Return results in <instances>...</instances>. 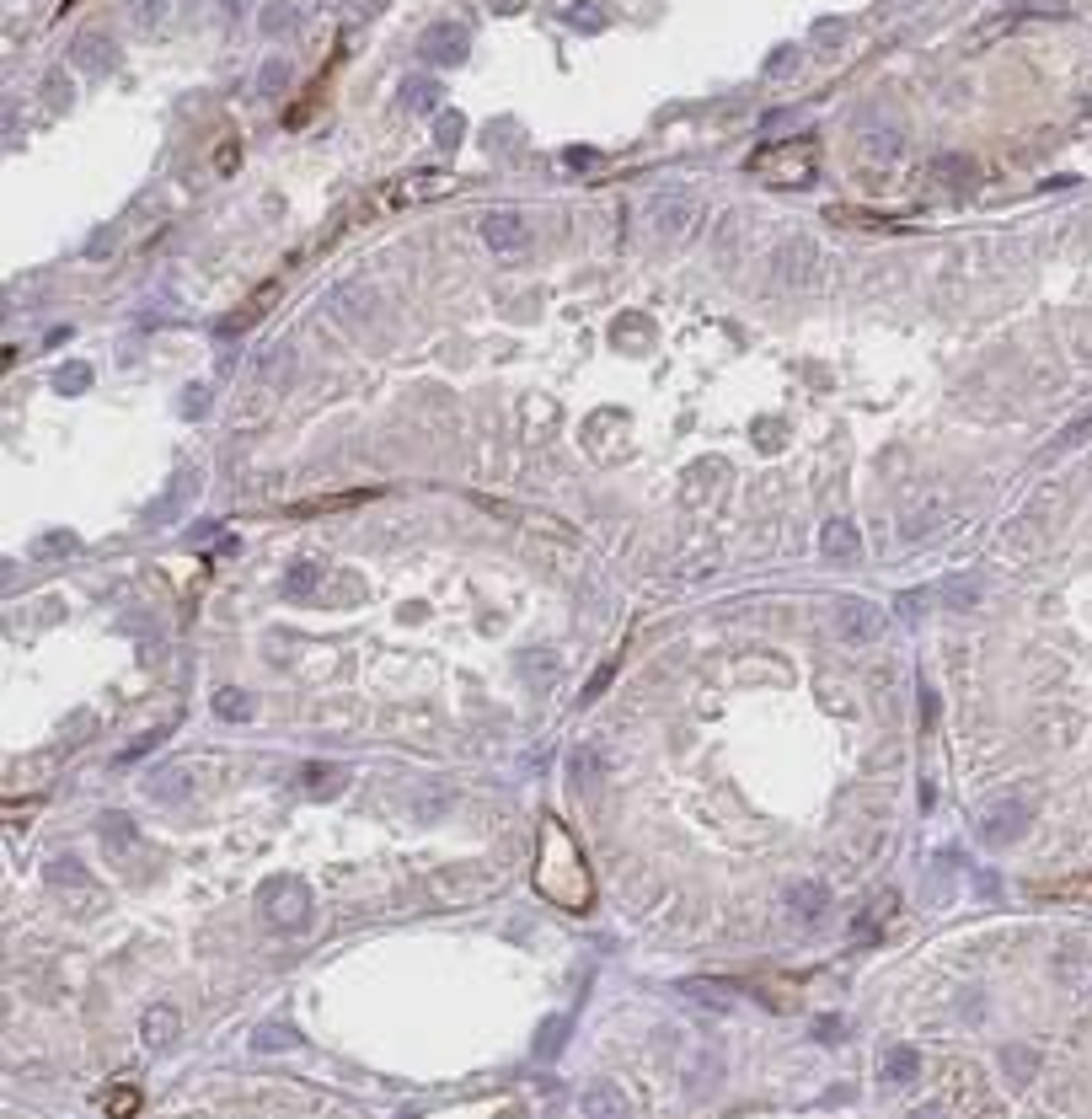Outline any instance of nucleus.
I'll list each match as a JSON object with an SVG mask.
<instances>
[{
    "label": "nucleus",
    "instance_id": "2eb2a0df",
    "mask_svg": "<svg viewBox=\"0 0 1092 1119\" xmlns=\"http://www.w3.org/2000/svg\"><path fill=\"white\" fill-rule=\"evenodd\" d=\"M279 590H285V600H311L316 590H322V563H295Z\"/></svg>",
    "mask_w": 1092,
    "mask_h": 1119
},
{
    "label": "nucleus",
    "instance_id": "412c9836",
    "mask_svg": "<svg viewBox=\"0 0 1092 1119\" xmlns=\"http://www.w3.org/2000/svg\"><path fill=\"white\" fill-rule=\"evenodd\" d=\"M1002 1066H1012V1071H1018V1076H1012V1083H1033V1071H1039V1055L1012 1045V1050L1002 1055Z\"/></svg>",
    "mask_w": 1092,
    "mask_h": 1119
},
{
    "label": "nucleus",
    "instance_id": "6e6552de",
    "mask_svg": "<svg viewBox=\"0 0 1092 1119\" xmlns=\"http://www.w3.org/2000/svg\"><path fill=\"white\" fill-rule=\"evenodd\" d=\"M450 188H456V177H445V172H412V177L386 188V204H423V199L450 194Z\"/></svg>",
    "mask_w": 1092,
    "mask_h": 1119
},
{
    "label": "nucleus",
    "instance_id": "f704fd0d",
    "mask_svg": "<svg viewBox=\"0 0 1092 1119\" xmlns=\"http://www.w3.org/2000/svg\"><path fill=\"white\" fill-rule=\"evenodd\" d=\"M1087 6H1092V0H1087Z\"/></svg>",
    "mask_w": 1092,
    "mask_h": 1119
},
{
    "label": "nucleus",
    "instance_id": "c756f323",
    "mask_svg": "<svg viewBox=\"0 0 1092 1119\" xmlns=\"http://www.w3.org/2000/svg\"><path fill=\"white\" fill-rule=\"evenodd\" d=\"M814 1034L825 1039V1045H831V1039H841V1018H820V1023H814Z\"/></svg>",
    "mask_w": 1092,
    "mask_h": 1119
},
{
    "label": "nucleus",
    "instance_id": "7c9ffc66",
    "mask_svg": "<svg viewBox=\"0 0 1092 1119\" xmlns=\"http://www.w3.org/2000/svg\"><path fill=\"white\" fill-rule=\"evenodd\" d=\"M236 161H241V150H236V145H225V150H220V156H215V166H220V172H231V166H236Z\"/></svg>",
    "mask_w": 1092,
    "mask_h": 1119
},
{
    "label": "nucleus",
    "instance_id": "1a4fd4ad",
    "mask_svg": "<svg viewBox=\"0 0 1092 1119\" xmlns=\"http://www.w3.org/2000/svg\"><path fill=\"white\" fill-rule=\"evenodd\" d=\"M820 552L831 557V563H857V557H862V536H857V525H852V520H825V530H820Z\"/></svg>",
    "mask_w": 1092,
    "mask_h": 1119
},
{
    "label": "nucleus",
    "instance_id": "20e7f679",
    "mask_svg": "<svg viewBox=\"0 0 1092 1119\" xmlns=\"http://www.w3.org/2000/svg\"><path fill=\"white\" fill-rule=\"evenodd\" d=\"M306 905H311V895H306L300 879H279V884L262 889V910H268L279 926H306V916H311Z\"/></svg>",
    "mask_w": 1092,
    "mask_h": 1119
},
{
    "label": "nucleus",
    "instance_id": "dca6fc26",
    "mask_svg": "<svg viewBox=\"0 0 1092 1119\" xmlns=\"http://www.w3.org/2000/svg\"><path fill=\"white\" fill-rule=\"evenodd\" d=\"M300 1045V1034L290 1029V1023H268V1029H257L252 1034V1050L257 1055H268V1050H295Z\"/></svg>",
    "mask_w": 1092,
    "mask_h": 1119
},
{
    "label": "nucleus",
    "instance_id": "c85d7f7f",
    "mask_svg": "<svg viewBox=\"0 0 1092 1119\" xmlns=\"http://www.w3.org/2000/svg\"><path fill=\"white\" fill-rule=\"evenodd\" d=\"M290 22H295V11H285V6H279V11H262V32H285Z\"/></svg>",
    "mask_w": 1092,
    "mask_h": 1119
},
{
    "label": "nucleus",
    "instance_id": "f03ea898",
    "mask_svg": "<svg viewBox=\"0 0 1092 1119\" xmlns=\"http://www.w3.org/2000/svg\"><path fill=\"white\" fill-rule=\"evenodd\" d=\"M820 172V140L814 135H793V140H771L766 150L750 156V177H761L771 188H803Z\"/></svg>",
    "mask_w": 1092,
    "mask_h": 1119
},
{
    "label": "nucleus",
    "instance_id": "9b49d317",
    "mask_svg": "<svg viewBox=\"0 0 1092 1119\" xmlns=\"http://www.w3.org/2000/svg\"><path fill=\"white\" fill-rule=\"evenodd\" d=\"M177 1029H182V1018L172 1008H150L145 1023H140V1039H145V1045H156V1050H166L177 1039Z\"/></svg>",
    "mask_w": 1092,
    "mask_h": 1119
},
{
    "label": "nucleus",
    "instance_id": "72a5a7b5",
    "mask_svg": "<svg viewBox=\"0 0 1092 1119\" xmlns=\"http://www.w3.org/2000/svg\"><path fill=\"white\" fill-rule=\"evenodd\" d=\"M70 6H81V0H65V11H70Z\"/></svg>",
    "mask_w": 1092,
    "mask_h": 1119
},
{
    "label": "nucleus",
    "instance_id": "0eeeda50",
    "mask_svg": "<svg viewBox=\"0 0 1092 1119\" xmlns=\"http://www.w3.org/2000/svg\"><path fill=\"white\" fill-rule=\"evenodd\" d=\"M691 215H696V204L681 199V194H670V199H653V204H648L653 236H665V241H681V236L691 231Z\"/></svg>",
    "mask_w": 1092,
    "mask_h": 1119
},
{
    "label": "nucleus",
    "instance_id": "bb28decb",
    "mask_svg": "<svg viewBox=\"0 0 1092 1119\" xmlns=\"http://www.w3.org/2000/svg\"><path fill=\"white\" fill-rule=\"evenodd\" d=\"M937 172H943V182H948V188H964V182H969V161L943 156V161H937Z\"/></svg>",
    "mask_w": 1092,
    "mask_h": 1119
},
{
    "label": "nucleus",
    "instance_id": "a211bd4d",
    "mask_svg": "<svg viewBox=\"0 0 1092 1119\" xmlns=\"http://www.w3.org/2000/svg\"><path fill=\"white\" fill-rule=\"evenodd\" d=\"M274 295H279V284H262V290H257V295L247 300V311H236L231 321H225V332H241V327H252V321H257L262 311H268V300H274Z\"/></svg>",
    "mask_w": 1092,
    "mask_h": 1119
},
{
    "label": "nucleus",
    "instance_id": "6ab92c4d",
    "mask_svg": "<svg viewBox=\"0 0 1092 1119\" xmlns=\"http://www.w3.org/2000/svg\"><path fill=\"white\" fill-rule=\"evenodd\" d=\"M435 102H440V86H435V81H407V86H402V107L428 113Z\"/></svg>",
    "mask_w": 1092,
    "mask_h": 1119
},
{
    "label": "nucleus",
    "instance_id": "473e14b6",
    "mask_svg": "<svg viewBox=\"0 0 1092 1119\" xmlns=\"http://www.w3.org/2000/svg\"><path fill=\"white\" fill-rule=\"evenodd\" d=\"M498 11H520V0H498Z\"/></svg>",
    "mask_w": 1092,
    "mask_h": 1119
},
{
    "label": "nucleus",
    "instance_id": "cd10ccee",
    "mask_svg": "<svg viewBox=\"0 0 1092 1119\" xmlns=\"http://www.w3.org/2000/svg\"><path fill=\"white\" fill-rule=\"evenodd\" d=\"M643 338H648V321H643V316L616 321V344H643Z\"/></svg>",
    "mask_w": 1092,
    "mask_h": 1119
},
{
    "label": "nucleus",
    "instance_id": "423d86ee",
    "mask_svg": "<svg viewBox=\"0 0 1092 1119\" xmlns=\"http://www.w3.org/2000/svg\"><path fill=\"white\" fill-rule=\"evenodd\" d=\"M482 241L493 252H525L531 246V220L520 210H493V215H482Z\"/></svg>",
    "mask_w": 1092,
    "mask_h": 1119
},
{
    "label": "nucleus",
    "instance_id": "aec40b11",
    "mask_svg": "<svg viewBox=\"0 0 1092 1119\" xmlns=\"http://www.w3.org/2000/svg\"><path fill=\"white\" fill-rule=\"evenodd\" d=\"M102 1109H107L112 1119H129V1114L140 1109V1088H129V1083H124V1088H112V1093L102 1098Z\"/></svg>",
    "mask_w": 1092,
    "mask_h": 1119
},
{
    "label": "nucleus",
    "instance_id": "39448f33",
    "mask_svg": "<svg viewBox=\"0 0 1092 1119\" xmlns=\"http://www.w3.org/2000/svg\"><path fill=\"white\" fill-rule=\"evenodd\" d=\"M466 49H472V32H466L461 22H435L423 38H418V54L428 65H461Z\"/></svg>",
    "mask_w": 1092,
    "mask_h": 1119
},
{
    "label": "nucleus",
    "instance_id": "9d476101",
    "mask_svg": "<svg viewBox=\"0 0 1092 1119\" xmlns=\"http://www.w3.org/2000/svg\"><path fill=\"white\" fill-rule=\"evenodd\" d=\"M878 1076H883L889 1088H906V1083H916V1076H921V1055H916L911 1045H894L889 1055H883Z\"/></svg>",
    "mask_w": 1092,
    "mask_h": 1119
},
{
    "label": "nucleus",
    "instance_id": "393cba45",
    "mask_svg": "<svg viewBox=\"0 0 1092 1119\" xmlns=\"http://www.w3.org/2000/svg\"><path fill=\"white\" fill-rule=\"evenodd\" d=\"M461 129H466L461 113H440V145H445V150H456V145H461Z\"/></svg>",
    "mask_w": 1092,
    "mask_h": 1119
},
{
    "label": "nucleus",
    "instance_id": "2f4dec72",
    "mask_svg": "<svg viewBox=\"0 0 1092 1119\" xmlns=\"http://www.w3.org/2000/svg\"><path fill=\"white\" fill-rule=\"evenodd\" d=\"M204 407H210V396H204V391L193 386V396H187V402H182V413H204Z\"/></svg>",
    "mask_w": 1092,
    "mask_h": 1119
},
{
    "label": "nucleus",
    "instance_id": "5701e85b",
    "mask_svg": "<svg viewBox=\"0 0 1092 1119\" xmlns=\"http://www.w3.org/2000/svg\"><path fill=\"white\" fill-rule=\"evenodd\" d=\"M54 386H60L65 396H81V391L91 386V370H86V365H65L60 375H54Z\"/></svg>",
    "mask_w": 1092,
    "mask_h": 1119
},
{
    "label": "nucleus",
    "instance_id": "f8f14e48",
    "mask_svg": "<svg viewBox=\"0 0 1092 1119\" xmlns=\"http://www.w3.org/2000/svg\"><path fill=\"white\" fill-rule=\"evenodd\" d=\"M343 782H348L343 766H316L311 761L306 771H300V788H306L311 799H332V793H343Z\"/></svg>",
    "mask_w": 1092,
    "mask_h": 1119
},
{
    "label": "nucleus",
    "instance_id": "b1692460",
    "mask_svg": "<svg viewBox=\"0 0 1092 1119\" xmlns=\"http://www.w3.org/2000/svg\"><path fill=\"white\" fill-rule=\"evenodd\" d=\"M145 793H156V799H182V793H187V776H182V771H161V782H150Z\"/></svg>",
    "mask_w": 1092,
    "mask_h": 1119
},
{
    "label": "nucleus",
    "instance_id": "7ed1b4c3",
    "mask_svg": "<svg viewBox=\"0 0 1092 1119\" xmlns=\"http://www.w3.org/2000/svg\"><path fill=\"white\" fill-rule=\"evenodd\" d=\"M831 621H836V638L846 643V649H873V643L883 638V616H878V605L857 600V595H841V600H836V611H831Z\"/></svg>",
    "mask_w": 1092,
    "mask_h": 1119
},
{
    "label": "nucleus",
    "instance_id": "f257e3e1",
    "mask_svg": "<svg viewBox=\"0 0 1092 1119\" xmlns=\"http://www.w3.org/2000/svg\"><path fill=\"white\" fill-rule=\"evenodd\" d=\"M536 895L552 900L562 910H590L595 905V879H590V863H583V846L557 814H546L541 825V851H536Z\"/></svg>",
    "mask_w": 1092,
    "mask_h": 1119
},
{
    "label": "nucleus",
    "instance_id": "a878e982",
    "mask_svg": "<svg viewBox=\"0 0 1092 1119\" xmlns=\"http://www.w3.org/2000/svg\"><path fill=\"white\" fill-rule=\"evenodd\" d=\"M568 27H578V32H600V27H606V16H600L595 6H573V11H568Z\"/></svg>",
    "mask_w": 1092,
    "mask_h": 1119
},
{
    "label": "nucleus",
    "instance_id": "ddd939ff",
    "mask_svg": "<svg viewBox=\"0 0 1092 1119\" xmlns=\"http://www.w3.org/2000/svg\"><path fill=\"white\" fill-rule=\"evenodd\" d=\"M365 499H375V493H327V499H306V504H290V515H337V509H360Z\"/></svg>",
    "mask_w": 1092,
    "mask_h": 1119
},
{
    "label": "nucleus",
    "instance_id": "f3484780",
    "mask_svg": "<svg viewBox=\"0 0 1092 1119\" xmlns=\"http://www.w3.org/2000/svg\"><path fill=\"white\" fill-rule=\"evenodd\" d=\"M562 1045H568V1018H546L541 1039H536V1060H552Z\"/></svg>",
    "mask_w": 1092,
    "mask_h": 1119
},
{
    "label": "nucleus",
    "instance_id": "4be33fe9",
    "mask_svg": "<svg viewBox=\"0 0 1092 1119\" xmlns=\"http://www.w3.org/2000/svg\"><path fill=\"white\" fill-rule=\"evenodd\" d=\"M215 713H220V718H247V713H252V696L231 686V691L215 696Z\"/></svg>",
    "mask_w": 1092,
    "mask_h": 1119
},
{
    "label": "nucleus",
    "instance_id": "4468645a",
    "mask_svg": "<svg viewBox=\"0 0 1092 1119\" xmlns=\"http://www.w3.org/2000/svg\"><path fill=\"white\" fill-rule=\"evenodd\" d=\"M787 910H793L798 926H814V921L825 916V889H820V884H798L793 895H787Z\"/></svg>",
    "mask_w": 1092,
    "mask_h": 1119
}]
</instances>
